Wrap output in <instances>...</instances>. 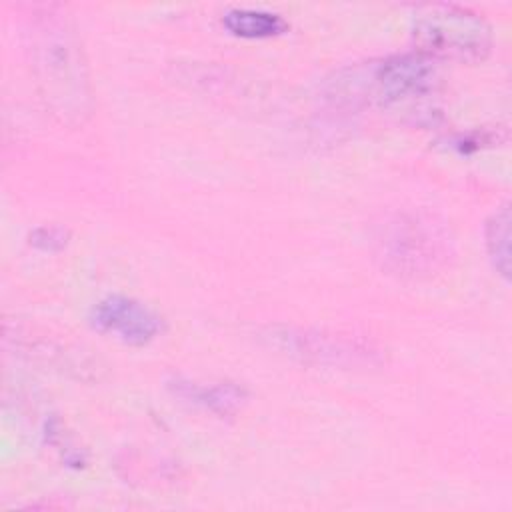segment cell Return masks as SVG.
Returning <instances> with one entry per match:
<instances>
[{"label": "cell", "mask_w": 512, "mask_h": 512, "mask_svg": "<svg viewBox=\"0 0 512 512\" xmlns=\"http://www.w3.org/2000/svg\"><path fill=\"white\" fill-rule=\"evenodd\" d=\"M486 250L496 268V272L504 278L510 274V206L502 204L492 212L486 220L484 228Z\"/></svg>", "instance_id": "cell-9"}, {"label": "cell", "mask_w": 512, "mask_h": 512, "mask_svg": "<svg viewBox=\"0 0 512 512\" xmlns=\"http://www.w3.org/2000/svg\"><path fill=\"white\" fill-rule=\"evenodd\" d=\"M222 24L244 38H268L286 30V20L280 14L256 8H232L224 14Z\"/></svg>", "instance_id": "cell-8"}, {"label": "cell", "mask_w": 512, "mask_h": 512, "mask_svg": "<svg viewBox=\"0 0 512 512\" xmlns=\"http://www.w3.org/2000/svg\"><path fill=\"white\" fill-rule=\"evenodd\" d=\"M374 256L382 270L404 280L440 274L454 258V238L444 220L420 208L398 210L374 230Z\"/></svg>", "instance_id": "cell-2"}, {"label": "cell", "mask_w": 512, "mask_h": 512, "mask_svg": "<svg viewBox=\"0 0 512 512\" xmlns=\"http://www.w3.org/2000/svg\"><path fill=\"white\" fill-rule=\"evenodd\" d=\"M274 346L294 358H300L304 362H316V364H348L356 362L362 356H366V350L358 344H352L350 340L342 336L322 334V332H310V330H294V328H282L272 330L268 336Z\"/></svg>", "instance_id": "cell-6"}, {"label": "cell", "mask_w": 512, "mask_h": 512, "mask_svg": "<svg viewBox=\"0 0 512 512\" xmlns=\"http://www.w3.org/2000/svg\"><path fill=\"white\" fill-rule=\"evenodd\" d=\"M32 244L38 246V248H44V250H58L66 244V232L62 228H56V226L38 228L32 234Z\"/></svg>", "instance_id": "cell-10"}, {"label": "cell", "mask_w": 512, "mask_h": 512, "mask_svg": "<svg viewBox=\"0 0 512 512\" xmlns=\"http://www.w3.org/2000/svg\"><path fill=\"white\" fill-rule=\"evenodd\" d=\"M412 34L418 52L436 60L474 62L492 48L488 22L456 4H424L414 12Z\"/></svg>", "instance_id": "cell-4"}, {"label": "cell", "mask_w": 512, "mask_h": 512, "mask_svg": "<svg viewBox=\"0 0 512 512\" xmlns=\"http://www.w3.org/2000/svg\"><path fill=\"white\" fill-rule=\"evenodd\" d=\"M32 70L40 96L66 126L82 124L92 112V92L80 40L66 18L38 14L32 22Z\"/></svg>", "instance_id": "cell-1"}, {"label": "cell", "mask_w": 512, "mask_h": 512, "mask_svg": "<svg viewBox=\"0 0 512 512\" xmlns=\"http://www.w3.org/2000/svg\"><path fill=\"white\" fill-rule=\"evenodd\" d=\"M90 322L96 330L112 334L126 344H148L162 332V316L150 306L122 294H110L92 308Z\"/></svg>", "instance_id": "cell-5"}, {"label": "cell", "mask_w": 512, "mask_h": 512, "mask_svg": "<svg viewBox=\"0 0 512 512\" xmlns=\"http://www.w3.org/2000/svg\"><path fill=\"white\" fill-rule=\"evenodd\" d=\"M354 102L386 110L420 112L438 90L436 62L420 52H406L370 62L338 82Z\"/></svg>", "instance_id": "cell-3"}, {"label": "cell", "mask_w": 512, "mask_h": 512, "mask_svg": "<svg viewBox=\"0 0 512 512\" xmlns=\"http://www.w3.org/2000/svg\"><path fill=\"white\" fill-rule=\"evenodd\" d=\"M174 390L184 400H190L192 404H198L210 412H216L220 416L236 412L244 400L246 394L240 386L232 382H218V384H196V382H184L176 380Z\"/></svg>", "instance_id": "cell-7"}]
</instances>
